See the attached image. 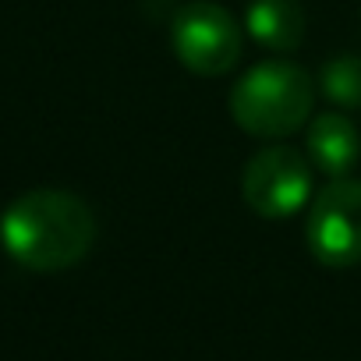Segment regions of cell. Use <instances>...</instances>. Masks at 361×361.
<instances>
[{"label":"cell","mask_w":361,"mask_h":361,"mask_svg":"<svg viewBox=\"0 0 361 361\" xmlns=\"http://www.w3.org/2000/svg\"><path fill=\"white\" fill-rule=\"evenodd\" d=\"M0 238L25 269L57 273L89 255L96 241V216L71 192L36 188L8 206L0 220Z\"/></svg>","instance_id":"1"},{"label":"cell","mask_w":361,"mask_h":361,"mask_svg":"<svg viewBox=\"0 0 361 361\" xmlns=\"http://www.w3.org/2000/svg\"><path fill=\"white\" fill-rule=\"evenodd\" d=\"M315 103L312 78L290 61H262L245 71L231 96V117L241 131L255 138H287L308 124Z\"/></svg>","instance_id":"2"},{"label":"cell","mask_w":361,"mask_h":361,"mask_svg":"<svg viewBox=\"0 0 361 361\" xmlns=\"http://www.w3.org/2000/svg\"><path fill=\"white\" fill-rule=\"evenodd\" d=\"M170 47L192 75L216 78L241 61L245 29L227 8L213 4V0H188L170 18Z\"/></svg>","instance_id":"3"},{"label":"cell","mask_w":361,"mask_h":361,"mask_svg":"<svg viewBox=\"0 0 361 361\" xmlns=\"http://www.w3.org/2000/svg\"><path fill=\"white\" fill-rule=\"evenodd\" d=\"M305 245L329 269L361 262V180L336 177L312 199Z\"/></svg>","instance_id":"4"},{"label":"cell","mask_w":361,"mask_h":361,"mask_svg":"<svg viewBox=\"0 0 361 361\" xmlns=\"http://www.w3.org/2000/svg\"><path fill=\"white\" fill-rule=\"evenodd\" d=\"M308 195H312V170H308V156H301L298 149L276 142L259 149L245 163L241 199L262 220L294 216L301 206H308Z\"/></svg>","instance_id":"5"},{"label":"cell","mask_w":361,"mask_h":361,"mask_svg":"<svg viewBox=\"0 0 361 361\" xmlns=\"http://www.w3.org/2000/svg\"><path fill=\"white\" fill-rule=\"evenodd\" d=\"M305 156L308 163L326 177H347L361 156V135L347 114H315L308 121L305 135Z\"/></svg>","instance_id":"6"},{"label":"cell","mask_w":361,"mask_h":361,"mask_svg":"<svg viewBox=\"0 0 361 361\" xmlns=\"http://www.w3.org/2000/svg\"><path fill=\"white\" fill-rule=\"evenodd\" d=\"M245 32L273 54H294L305 39V8L298 0H252Z\"/></svg>","instance_id":"7"},{"label":"cell","mask_w":361,"mask_h":361,"mask_svg":"<svg viewBox=\"0 0 361 361\" xmlns=\"http://www.w3.org/2000/svg\"><path fill=\"white\" fill-rule=\"evenodd\" d=\"M319 89L329 103L343 110H361V57L357 54L329 57L319 71Z\"/></svg>","instance_id":"8"}]
</instances>
